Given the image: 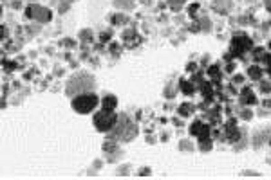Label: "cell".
<instances>
[{
	"label": "cell",
	"instance_id": "2",
	"mask_svg": "<svg viewBox=\"0 0 271 180\" xmlns=\"http://www.w3.org/2000/svg\"><path fill=\"white\" fill-rule=\"evenodd\" d=\"M105 101H107V103H105L107 108H109V106H114V105H116V99H114V98H107Z\"/></svg>",
	"mask_w": 271,
	"mask_h": 180
},
{
	"label": "cell",
	"instance_id": "1",
	"mask_svg": "<svg viewBox=\"0 0 271 180\" xmlns=\"http://www.w3.org/2000/svg\"><path fill=\"white\" fill-rule=\"evenodd\" d=\"M96 105H98V98L96 96H80V98H76L72 101V108L80 113L90 112Z\"/></svg>",
	"mask_w": 271,
	"mask_h": 180
}]
</instances>
